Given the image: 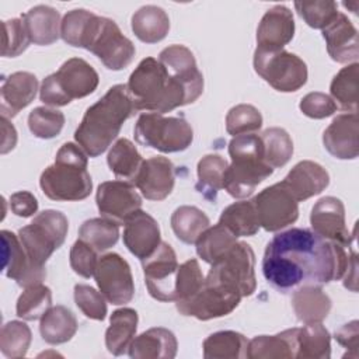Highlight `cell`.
Returning a JSON list of instances; mask_svg holds the SVG:
<instances>
[{"label":"cell","mask_w":359,"mask_h":359,"mask_svg":"<svg viewBox=\"0 0 359 359\" xmlns=\"http://www.w3.org/2000/svg\"><path fill=\"white\" fill-rule=\"evenodd\" d=\"M349 254L309 229H289L268 243L262 273L278 292L289 293L303 285H324L344 278Z\"/></svg>","instance_id":"6da1fadb"},{"label":"cell","mask_w":359,"mask_h":359,"mask_svg":"<svg viewBox=\"0 0 359 359\" xmlns=\"http://www.w3.org/2000/svg\"><path fill=\"white\" fill-rule=\"evenodd\" d=\"M133 112L126 86H112L102 98L87 108L74 132V139L87 156L97 157L112 144L122 125Z\"/></svg>","instance_id":"7a4b0ae2"},{"label":"cell","mask_w":359,"mask_h":359,"mask_svg":"<svg viewBox=\"0 0 359 359\" xmlns=\"http://www.w3.org/2000/svg\"><path fill=\"white\" fill-rule=\"evenodd\" d=\"M126 91L135 111L164 114L196 101L191 91L154 57H146L137 65L128 80Z\"/></svg>","instance_id":"3957f363"},{"label":"cell","mask_w":359,"mask_h":359,"mask_svg":"<svg viewBox=\"0 0 359 359\" xmlns=\"http://www.w3.org/2000/svg\"><path fill=\"white\" fill-rule=\"evenodd\" d=\"M87 153L74 143H65L56 153L55 163L39 178L42 192L52 201H81L93 189L87 171Z\"/></svg>","instance_id":"277c9868"},{"label":"cell","mask_w":359,"mask_h":359,"mask_svg":"<svg viewBox=\"0 0 359 359\" xmlns=\"http://www.w3.org/2000/svg\"><path fill=\"white\" fill-rule=\"evenodd\" d=\"M231 164L227 165L223 188L236 199L254 194L258 184L272 175L273 168L265 163L264 144L259 135L233 136L229 143Z\"/></svg>","instance_id":"5b68a950"},{"label":"cell","mask_w":359,"mask_h":359,"mask_svg":"<svg viewBox=\"0 0 359 359\" xmlns=\"http://www.w3.org/2000/svg\"><path fill=\"white\" fill-rule=\"evenodd\" d=\"M98 83V73L90 63L81 57H72L57 72L43 79L39 100L49 107H65L76 98L93 94Z\"/></svg>","instance_id":"8992f818"},{"label":"cell","mask_w":359,"mask_h":359,"mask_svg":"<svg viewBox=\"0 0 359 359\" xmlns=\"http://www.w3.org/2000/svg\"><path fill=\"white\" fill-rule=\"evenodd\" d=\"M135 139L144 147H153L161 153H177L191 146L194 130L184 118L146 112L136 121Z\"/></svg>","instance_id":"52a82bcc"},{"label":"cell","mask_w":359,"mask_h":359,"mask_svg":"<svg viewBox=\"0 0 359 359\" xmlns=\"http://www.w3.org/2000/svg\"><path fill=\"white\" fill-rule=\"evenodd\" d=\"M69 230L67 217L53 209L38 213L34 220L18 230V238L29 257L38 265L45 266L55 250L62 247Z\"/></svg>","instance_id":"ba28073f"},{"label":"cell","mask_w":359,"mask_h":359,"mask_svg":"<svg viewBox=\"0 0 359 359\" xmlns=\"http://www.w3.org/2000/svg\"><path fill=\"white\" fill-rule=\"evenodd\" d=\"M254 266L252 248L244 241H237L219 261L212 264L206 279L237 292L241 297H247L257 289Z\"/></svg>","instance_id":"9c48e42d"},{"label":"cell","mask_w":359,"mask_h":359,"mask_svg":"<svg viewBox=\"0 0 359 359\" xmlns=\"http://www.w3.org/2000/svg\"><path fill=\"white\" fill-rule=\"evenodd\" d=\"M254 70L272 88L280 93H293L307 81V66L294 53L285 49L254 52Z\"/></svg>","instance_id":"30bf717a"},{"label":"cell","mask_w":359,"mask_h":359,"mask_svg":"<svg viewBox=\"0 0 359 359\" xmlns=\"http://www.w3.org/2000/svg\"><path fill=\"white\" fill-rule=\"evenodd\" d=\"M86 49L94 53L107 69L122 70L130 65L136 49L129 38H126L115 21L97 17Z\"/></svg>","instance_id":"8fae6325"},{"label":"cell","mask_w":359,"mask_h":359,"mask_svg":"<svg viewBox=\"0 0 359 359\" xmlns=\"http://www.w3.org/2000/svg\"><path fill=\"white\" fill-rule=\"evenodd\" d=\"M243 297L231 290L205 278L202 287L189 299L177 302V310L182 316L195 317L201 321L219 318L230 314Z\"/></svg>","instance_id":"7c38bea8"},{"label":"cell","mask_w":359,"mask_h":359,"mask_svg":"<svg viewBox=\"0 0 359 359\" xmlns=\"http://www.w3.org/2000/svg\"><path fill=\"white\" fill-rule=\"evenodd\" d=\"M252 202L259 226L266 231H279L299 217V202L282 181L262 189Z\"/></svg>","instance_id":"4fadbf2b"},{"label":"cell","mask_w":359,"mask_h":359,"mask_svg":"<svg viewBox=\"0 0 359 359\" xmlns=\"http://www.w3.org/2000/svg\"><path fill=\"white\" fill-rule=\"evenodd\" d=\"M144 283L150 296L158 302L175 300L178 261L172 247L164 241L147 258L142 259Z\"/></svg>","instance_id":"5bb4252c"},{"label":"cell","mask_w":359,"mask_h":359,"mask_svg":"<svg viewBox=\"0 0 359 359\" xmlns=\"http://www.w3.org/2000/svg\"><path fill=\"white\" fill-rule=\"evenodd\" d=\"M94 278L104 297L115 304H126L133 299L135 283L129 264L116 252L98 258Z\"/></svg>","instance_id":"9a60e30c"},{"label":"cell","mask_w":359,"mask_h":359,"mask_svg":"<svg viewBox=\"0 0 359 359\" xmlns=\"http://www.w3.org/2000/svg\"><path fill=\"white\" fill-rule=\"evenodd\" d=\"M95 202L101 216L116 224H125L142 208V198L135 185L126 181L100 184Z\"/></svg>","instance_id":"2e32d148"},{"label":"cell","mask_w":359,"mask_h":359,"mask_svg":"<svg viewBox=\"0 0 359 359\" xmlns=\"http://www.w3.org/2000/svg\"><path fill=\"white\" fill-rule=\"evenodd\" d=\"M310 224L316 234L342 247L349 248L356 238V226L351 234L345 224V206L335 196H324L316 202L310 213Z\"/></svg>","instance_id":"e0dca14e"},{"label":"cell","mask_w":359,"mask_h":359,"mask_svg":"<svg viewBox=\"0 0 359 359\" xmlns=\"http://www.w3.org/2000/svg\"><path fill=\"white\" fill-rule=\"evenodd\" d=\"M3 271L7 278L17 282L21 287L42 283L46 278L45 266L35 265L27 255L18 236L10 230H1Z\"/></svg>","instance_id":"ac0fdd59"},{"label":"cell","mask_w":359,"mask_h":359,"mask_svg":"<svg viewBox=\"0 0 359 359\" xmlns=\"http://www.w3.org/2000/svg\"><path fill=\"white\" fill-rule=\"evenodd\" d=\"M174 165L163 156L143 160L133 185L149 201H163L174 189Z\"/></svg>","instance_id":"d6986e66"},{"label":"cell","mask_w":359,"mask_h":359,"mask_svg":"<svg viewBox=\"0 0 359 359\" xmlns=\"http://www.w3.org/2000/svg\"><path fill=\"white\" fill-rule=\"evenodd\" d=\"M327 151L339 160H353L359 154L358 114L337 115L323 133Z\"/></svg>","instance_id":"ffe728a7"},{"label":"cell","mask_w":359,"mask_h":359,"mask_svg":"<svg viewBox=\"0 0 359 359\" xmlns=\"http://www.w3.org/2000/svg\"><path fill=\"white\" fill-rule=\"evenodd\" d=\"M294 35V20L292 11L285 6L269 8L257 29V49L280 50Z\"/></svg>","instance_id":"44dd1931"},{"label":"cell","mask_w":359,"mask_h":359,"mask_svg":"<svg viewBox=\"0 0 359 359\" xmlns=\"http://www.w3.org/2000/svg\"><path fill=\"white\" fill-rule=\"evenodd\" d=\"M160 243L158 223L147 212L137 210L125 223L123 244L140 261L150 257Z\"/></svg>","instance_id":"7402d4cb"},{"label":"cell","mask_w":359,"mask_h":359,"mask_svg":"<svg viewBox=\"0 0 359 359\" xmlns=\"http://www.w3.org/2000/svg\"><path fill=\"white\" fill-rule=\"evenodd\" d=\"M160 63L167 72L181 81L198 100L203 91V76L198 69L194 53L184 45H171L158 55Z\"/></svg>","instance_id":"603a6c76"},{"label":"cell","mask_w":359,"mask_h":359,"mask_svg":"<svg viewBox=\"0 0 359 359\" xmlns=\"http://www.w3.org/2000/svg\"><path fill=\"white\" fill-rule=\"evenodd\" d=\"M321 31L323 38L325 39L327 52L332 60L338 63H355L358 60V31L345 14L338 13L337 17Z\"/></svg>","instance_id":"cb8c5ba5"},{"label":"cell","mask_w":359,"mask_h":359,"mask_svg":"<svg viewBox=\"0 0 359 359\" xmlns=\"http://www.w3.org/2000/svg\"><path fill=\"white\" fill-rule=\"evenodd\" d=\"M282 182L293 198L300 202L321 194L330 184V175L318 163L303 160L289 171Z\"/></svg>","instance_id":"d4e9b609"},{"label":"cell","mask_w":359,"mask_h":359,"mask_svg":"<svg viewBox=\"0 0 359 359\" xmlns=\"http://www.w3.org/2000/svg\"><path fill=\"white\" fill-rule=\"evenodd\" d=\"M38 91V80L29 72H15L7 76L1 84V116L13 118L28 107Z\"/></svg>","instance_id":"484cf974"},{"label":"cell","mask_w":359,"mask_h":359,"mask_svg":"<svg viewBox=\"0 0 359 359\" xmlns=\"http://www.w3.org/2000/svg\"><path fill=\"white\" fill-rule=\"evenodd\" d=\"M177 349L175 335L167 328L156 327L133 338L128 353L135 359H172L177 355Z\"/></svg>","instance_id":"4316f807"},{"label":"cell","mask_w":359,"mask_h":359,"mask_svg":"<svg viewBox=\"0 0 359 359\" xmlns=\"http://www.w3.org/2000/svg\"><path fill=\"white\" fill-rule=\"evenodd\" d=\"M331 299L320 285H303L293 290L292 307L303 324L321 323L331 310Z\"/></svg>","instance_id":"83f0119b"},{"label":"cell","mask_w":359,"mask_h":359,"mask_svg":"<svg viewBox=\"0 0 359 359\" xmlns=\"http://www.w3.org/2000/svg\"><path fill=\"white\" fill-rule=\"evenodd\" d=\"M28 36L35 45H50L60 36V14L50 6H35L21 15Z\"/></svg>","instance_id":"f1b7e54d"},{"label":"cell","mask_w":359,"mask_h":359,"mask_svg":"<svg viewBox=\"0 0 359 359\" xmlns=\"http://www.w3.org/2000/svg\"><path fill=\"white\" fill-rule=\"evenodd\" d=\"M297 328L285 330L276 335H258L248 341V359H289L296 358Z\"/></svg>","instance_id":"f546056e"},{"label":"cell","mask_w":359,"mask_h":359,"mask_svg":"<svg viewBox=\"0 0 359 359\" xmlns=\"http://www.w3.org/2000/svg\"><path fill=\"white\" fill-rule=\"evenodd\" d=\"M137 313L133 309H118L111 314L109 327L105 331V346L109 353L119 356L128 352L136 335Z\"/></svg>","instance_id":"4dcf8cb0"},{"label":"cell","mask_w":359,"mask_h":359,"mask_svg":"<svg viewBox=\"0 0 359 359\" xmlns=\"http://www.w3.org/2000/svg\"><path fill=\"white\" fill-rule=\"evenodd\" d=\"M132 31L142 42L157 43L167 36L170 18L161 7L147 4L132 15Z\"/></svg>","instance_id":"1f68e13d"},{"label":"cell","mask_w":359,"mask_h":359,"mask_svg":"<svg viewBox=\"0 0 359 359\" xmlns=\"http://www.w3.org/2000/svg\"><path fill=\"white\" fill-rule=\"evenodd\" d=\"M77 331L74 314L65 306H52L39 323V332L45 342L59 345L70 341Z\"/></svg>","instance_id":"d6a6232c"},{"label":"cell","mask_w":359,"mask_h":359,"mask_svg":"<svg viewBox=\"0 0 359 359\" xmlns=\"http://www.w3.org/2000/svg\"><path fill=\"white\" fill-rule=\"evenodd\" d=\"M107 163L118 180L133 184L143 164V158L136 146L129 139L122 137L112 144Z\"/></svg>","instance_id":"836d02e7"},{"label":"cell","mask_w":359,"mask_h":359,"mask_svg":"<svg viewBox=\"0 0 359 359\" xmlns=\"http://www.w3.org/2000/svg\"><path fill=\"white\" fill-rule=\"evenodd\" d=\"M331 356V335L321 323L297 328L296 358L328 359Z\"/></svg>","instance_id":"e575fe53"},{"label":"cell","mask_w":359,"mask_h":359,"mask_svg":"<svg viewBox=\"0 0 359 359\" xmlns=\"http://www.w3.org/2000/svg\"><path fill=\"white\" fill-rule=\"evenodd\" d=\"M219 223L236 237L254 236L261 227L252 201H240L229 205L222 212Z\"/></svg>","instance_id":"d590c367"},{"label":"cell","mask_w":359,"mask_h":359,"mask_svg":"<svg viewBox=\"0 0 359 359\" xmlns=\"http://www.w3.org/2000/svg\"><path fill=\"white\" fill-rule=\"evenodd\" d=\"M247 338L236 331H217L203 341L206 359H240L247 355Z\"/></svg>","instance_id":"8d00e7d4"},{"label":"cell","mask_w":359,"mask_h":359,"mask_svg":"<svg viewBox=\"0 0 359 359\" xmlns=\"http://www.w3.org/2000/svg\"><path fill=\"white\" fill-rule=\"evenodd\" d=\"M209 226V217L196 206L184 205L171 215V229L177 238L185 244H195Z\"/></svg>","instance_id":"74e56055"},{"label":"cell","mask_w":359,"mask_h":359,"mask_svg":"<svg viewBox=\"0 0 359 359\" xmlns=\"http://www.w3.org/2000/svg\"><path fill=\"white\" fill-rule=\"evenodd\" d=\"M358 77L359 65L355 62L342 67L330 84L331 98L346 114L358 112Z\"/></svg>","instance_id":"f35d334b"},{"label":"cell","mask_w":359,"mask_h":359,"mask_svg":"<svg viewBox=\"0 0 359 359\" xmlns=\"http://www.w3.org/2000/svg\"><path fill=\"white\" fill-rule=\"evenodd\" d=\"M227 165V161L219 154L203 156L196 167L198 192H201L206 199L215 201L217 192L223 188Z\"/></svg>","instance_id":"ab89813d"},{"label":"cell","mask_w":359,"mask_h":359,"mask_svg":"<svg viewBox=\"0 0 359 359\" xmlns=\"http://www.w3.org/2000/svg\"><path fill=\"white\" fill-rule=\"evenodd\" d=\"M237 237L220 223L208 227L196 240V254L208 264L219 261L234 244Z\"/></svg>","instance_id":"60d3db41"},{"label":"cell","mask_w":359,"mask_h":359,"mask_svg":"<svg viewBox=\"0 0 359 359\" xmlns=\"http://www.w3.org/2000/svg\"><path fill=\"white\" fill-rule=\"evenodd\" d=\"M97 17V14L84 8H74L67 11L62 18L60 24L62 39L67 45L86 49L88 36L91 34Z\"/></svg>","instance_id":"b9f144b4"},{"label":"cell","mask_w":359,"mask_h":359,"mask_svg":"<svg viewBox=\"0 0 359 359\" xmlns=\"http://www.w3.org/2000/svg\"><path fill=\"white\" fill-rule=\"evenodd\" d=\"M79 238L93 247L97 252H105L118 243L119 224L105 217L88 219L80 226Z\"/></svg>","instance_id":"7bdbcfd3"},{"label":"cell","mask_w":359,"mask_h":359,"mask_svg":"<svg viewBox=\"0 0 359 359\" xmlns=\"http://www.w3.org/2000/svg\"><path fill=\"white\" fill-rule=\"evenodd\" d=\"M264 144L265 163L272 168L283 167L293 154V142L282 128H268L259 135Z\"/></svg>","instance_id":"ee69618b"},{"label":"cell","mask_w":359,"mask_h":359,"mask_svg":"<svg viewBox=\"0 0 359 359\" xmlns=\"http://www.w3.org/2000/svg\"><path fill=\"white\" fill-rule=\"evenodd\" d=\"M52 307V292L48 286L36 283L25 287L20 294L15 311L17 316L25 321H34L41 318Z\"/></svg>","instance_id":"f6af8a7d"},{"label":"cell","mask_w":359,"mask_h":359,"mask_svg":"<svg viewBox=\"0 0 359 359\" xmlns=\"http://www.w3.org/2000/svg\"><path fill=\"white\" fill-rule=\"evenodd\" d=\"M32 334L29 327L22 321H8L0 331V351L6 358L17 359L27 355L31 345Z\"/></svg>","instance_id":"bcb514c9"},{"label":"cell","mask_w":359,"mask_h":359,"mask_svg":"<svg viewBox=\"0 0 359 359\" xmlns=\"http://www.w3.org/2000/svg\"><path fill=\"white\" fill-rule=\"evenodd\" d=\"M65 125L62 111L49 107H36L28 115V128L35 137L52 139L56 137Z\"/></svg>","instance_id":"7dc6e473"},{"label":"cell","mask_w":359,"mask_h":359,"mask_svg":"<svg viewBox=\"0 0 359 359\" xmlns=\"http://www.w3.org/2000/svg\"><path fill=\"white\" fill-rule=\"evenodd\" d=\"M262 126L261 112L250 104H238L226 115V130L231 136L254 133Z\"/></svg>","instance_id":"c3c4849f"},{"label":"cell","mask_w":359,"mask_h":359,"mask_svg":"<svg viewBox=\"0 0 359 359\" xmlns=\"http://www.w3.org/2000/svg\"><path fill=\"white\" fill-rule=\"evenodd\" d=\"M294 8L306 24L314 29H324L339 13L337 3L331 0L294 1Z\"/></svg>","instance_id":"681fc988"},{"label":"cell","mask_w":359,"mask_h":359,"mask_svg":"<svg viewBox=\"0 0 359 359\" xmlns=\"http://www.w3.org/2000/svg\"><path fill=\"white\" fill-rule=\"evenodd\" d=\"M205 278L199 262L192 258L178 266L175 279V303L192 297L203 285Z\"/></svg>","instance_id":"f907efd6"},{"label":"cell","mask_w":359,"mask_h":359,"mask_svg":"<svg viewBox=\"0 0 359 359\" xmlns=\"http://www.w3.org/2000/svg\"><path fill=\"white\" fill-rule=\"evenodd\" d=\"M3 43L1 56L15 57L21 55L31 43L28 32L21 18H11L3 21Z\"/></svg>","instance_id":"816d5d0a"},{"label":"cell","mask_w":359,"mask_h":359,"mask_svg":"<svg viewBox=\"0 0 359 359\" xmlns=\"http://www.w3.org/2000/svg\"><path fill=\"white\" fill-rule=\"evenodd\" d=\"M101 292L83 283L74 286V302L83 314L91 320L102 321L107 317V303Z\"/></svg>","instance_id":"f5cc1de1"},{"label":"cell","mask_w":359,"mask_h":359,"mask_svg":"<svg viewBox=\"0 0 359 359\" xmlns=\"http://www.w3.org/2000/svg\"><path fill=\"white\" fill-rule=\"evenodd\" d=\"M97 254L98 252L93 247H90L87 243H84L83 240L79 238L70 248L72 269L83 278L94 276L95 266L98 262Z\"/></svg>","instance_id":"db71d44e"},{"label":"cell","mask_w":359,"mask_h":359,"mask_svg":"<svg viewBox=\"0 0 359 359\" xmlns=\"http://www.w3.org/2000/svg\"><path fill=\"white\" fill-rule=\"evenodd\" d=\"M299 108L309 118L324 119L327 116H331L337 111V104L330 95L314 91L306 94L302 98Z\"/></svg>","instance_id":"11a10c76"},{"label":"cell","mask_w":359,"mask_h":359,"mask_svg":"<svg viewBox=\"0 0 359 359\" xmlns=\"http://www.w3.org/2000/svg\"><path fill=\"white\" fill-rule=\"evenodd\" d=\"M358 321L353 320L348 324H344L342 327H339L335 334L334 338L335 341L342 345L344 348H346V353L344 355V358H358V345H359V327H358Z\"/></svg>","instance_id":"9f6ffc18"},{"label":"cell","mask_w":359,"mask_h":359,"mask_svg":"<svg viewBox=\"0 0 359 359\" xmlns=\"http://www.w3.org/2000/svg\"><path fill=\"white\" fill-rule=\"evenodd\" d=\"M11 212L18 217H29L38 210L36 198L28 191H18L10 196Z\"/></svg>","instance_id":"6f0895ef"},{"label":"cell","mask_w":359,"mask_h":359,"mask_svg":"<svg viewBox=\"0 0 359 359\" xmlns=\"http://www.w3.org/2000/svg\"><path fill=\"white\" fill-rule=\"evenodd\" d=\"M355 241L356 238L352 241V244L349 245V248L352 250L349 254V265L348 269L344 275V286L352 292H356V283H358V255H356V250H355Z\"/></svg>","instance_id":"680465c9"},{"label":"cell","mask_w":359,"mask_h":359,"mask_svg":"<svg viewBox=\"0 0 359 359\" xmlns=\"http://www.w3.org/2000/svg\"><path fill=\"white\" fill-rule=\"evenodd\" d=\"M1 130H3L1 154H6L15 147L17 132H15V128L8 122V118H4V116H1Z\"/></svg>","instance_id":"91938a15"},{"label":"cell","mask_w":359,"mask_h":359,"mask_svg":"<svg viewBox=\"0 0 359 359\" xmlns=\"http://www.w3.org/2000/svg\"><path fill=\"white\" fill-rule=\"evenodd\" d=\"M358 4H359V3H358L356 0H355V1H352V3H344V6H345V7H348V8L353 7V8H352V13H356V11H358V8H356V6H358Z\"/></svg>","instance_id":"94428289"}]
</instances>
